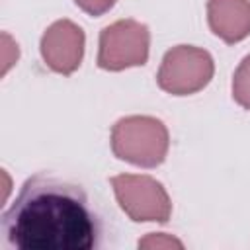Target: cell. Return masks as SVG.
Here are the masks:
<instances>
[{
	"label": "cell",
	"mask_w": 250,
	"mask_h": 250,
	"mask_svg": "<svg viewBox=\"0 0 250 250\" xmlns=\"http://www.w3.org/2000/svg\"><path fill=\"white\" fill-rule=\"evenodd\" d=\"M117 0H74V4L88 16H104L105 12H109L115 6Z\"/></svg>",
	"instance_id": "10"
},
{
	"label": "cell",
	"mask_w": 250,
	"mask_h": 250,
	"mask_svg": "<svg viewBox=\"0 0 250 250\" xmlns=\"http://www.w3.org/2000/svg\"><path fill=\"white\" fill-rule=\"evenodd\" d=\"M84 31L78 23L70 20L53 21L41 35L39 51L43 62L57 74L70 76L78 70L84 59Z\"/></svg>",
	"instance_id": "6"
},
{
	"label": "cell",
	"mask_w": 250,
	"mask_h": 250,
	"mask_svg": "<svg viewBox=\"0 0 250 250\" xmlns=\"http://www.w3.org/2000/svg\"><path fill=\"white\" fill-rule=\"evenodd\" d=\"M232 100L250 111V55H246L232 76Z\"/></svg>",
	"instance_id": "8"
},
{
	"label": "cell",
	"mask_w": 250,
	"mask_h": 250,
	"mask_svg": "<svg viewBox=\"0 0 250 250\" xmlns=\"http://www.w3.org/2000/svg\"><path fill=\"white\" fill-rule=\"evenodd\" d=\"M139 248H184V244L164 232H150L143 240H139Z\"/></svg>",
	"instance_id": "9"
},
{
	"label": "cell",
	"mask_w": 250,
	"mask_h": 250,
	"mask_svg": "<svg viewBox=\"0 0 250 250\" xmlns=\"http://www.w3.org/2000/svg\"><path fill=\"white\" fill-rule=\"evenodd\" d=\"M215 74L213 57L193 45H176L162 57L156 84L172 96H191L203 90Z\"/></svg>",
	"instance_id": "5"
},
{
	"label": "cell",
	"mask_w": 250,
	"mask_h": 250,
	"mask_svg": "<svg viewBox=\"0 0 250 250\" xmlns=\"http://www.w3.org/2000/svg\"><path fill=\"white\" fill-rule=\"evenodd\" d=\"M150 31L145 23L125 18L105 25L98 41V66L119 72L131 66H143L148 61Z\"/></svg>",
	"instance_id": "4"
},
{
	"label": "cell",
	"mask_w": 250,
	"mask_h": 250,
	"mask_svg": "<svg viewBox=\"0 0 250 250\" xmlns=\"http://www.w3.org/2000/svg\"><path fill=\"white\" fill-rule=\"evenodd\" d=\"M2 234L18 250H90L102 227L80 186L33 174L2 213Z\"/></svg>",
	"instance_id": "1"
},
{
	"label": "cell",
	"mask_w": 250,
	"mask_h": 250,
	"mask_svg": "<svg viewBox=\"0 0 250 250\" xmlns=\"http://www.w3.org/2000/svg\"><path fill=\"white\" fill-rule=\"evenodd\" d=\"M209 29L227 45L250 35V0H207Z\"/></svg>",
	"instance_id": "7"
},
{
	"label": "cell",
	"mask_w": 250,
	"mask_h": 250,
	"mask_svg": "<svg viewBox=\"0 0 250 250\" xmlns=\"http://www.w3.org/2000/svg\"><path fill=\"white\" fill-rule=\"evenodd\" d=\"M121 211L135 223H168L172 201L164 186L146 174H117L109 180Z\"/></svg>",
	"instance_id": "3"
},
{
	"label": "cell",
	"mask_w": 250,
	"mask_h": 250,
	"mask_svg": "<svg viewBox=\"0 0 250 250\" xmlns=\"http://www.w3.org/2000/svg\"><path fill=\"white\" fill-rule=\"evenodd\" d=\"M111 152L133 166L156 168L170 148L168 127L152 115H127L111 127Z\"/></svg>",
	"instance_id": "2"
}]
</instances>
